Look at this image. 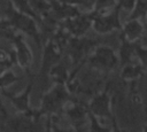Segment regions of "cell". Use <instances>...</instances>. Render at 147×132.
<instances>
[{
    "instance_id": "obj_1",
    "label": "cell",
    "mask_w": 147,
    "mask_h": 132,
    "mask_svg": "<svg viewBox=\"0 0 147 132\" xmlns=\"http://www.w3.org/2000/svg\"><path fill=\"white\" fill-rule=\"evenodd\" d=\"M71 100L72 99L68 85L54 84L49 90L44 92L37 111L41 117H54L56 114L63 110L65 104Z\"/></svg>"
},
{
    "instance_id": "obj_2",
    "label": "cell",
    "mask_w": 147,
    "mask_h": 132,
    "mask_svg": "<svg viewBox=\"0 0 147 132\" xmlns=\"http://www.w3.org/2000/svg\"><path fill=\"white\" fill-rule=\"evenodd\" d=\"M6 18L10 22L13 29L17 32L30 37L39 47L41 45V32L39 29V22L33 17L17 11L10 3L6 9Z\"/></svg>"
},
{
    "instance_id": "obj_3",
    "label": "cell",
    "mask_w": 147,
    "mask_h": 132,
    "mask_svg": "<svg viewBox=\"0 0 147 132\" xmlns=\"http://www.w3.org/2000/svg\"><path fill=\"white\" fill-rule=\"evenodd\" d=\"M88 65L96 71L111 72L119 67L117 52L108 45L98 44L87 56Z\"/></svg>"
},
{
    "instance_id": "obj_4",
    "label": "cell",
    "mask_w": 147,
    "mask_h": 132,
    "mask_svg": "<svg viewBox=\"0 0 147 132\" xmlns=\"http://www.w3.org/2000/svg\"><path fill=\"white\" fill-rule=\"evenodd\" d=\"M41 116L33 108L30 112H17V115L5 121L8 132H46V125L41 123Z\"/></svg>"
},
{
    "instance_id": "obj_5",
    "label": "cell",
    "mask_w": 147,
    "mask_h": 132,
    "mask_svg": "<svg viewBox=\"0 0 147 132\" xmlns=\"http://www.w3.org/2000/svg\"><path fill=\"white\" fill-rule=\"evenodd\" d=\"M121 10L115 7L103 13H92V29L95 33L105 36L122 29V22L119 18Z\"/></svg>"
},
{
    "instance_id": "obj_6",
    "label": "cell",
    "mask_w": 147,
    "mask_h": 132,
    "mask_svg": "<svg viewBox=\"0 0 147 132\" xmlns=\"http://www.w3.org/2000/svg\"><path fill=\"white\" fill-rule=\"evenodd\" d=\"M10 42L13 44V54H14V59H15V63L22 69L24 70L26 73L31 72V67L33 63V54L32 51L29 46V44L26 42L25 36L15 31L9 39Z\"/></svg>"
},
{
    "instance_id": "obj_7",
    "label": "cell",
    "mask_w": 147,
    "mask_h": 132,
    "mask_svg": "<svg viewBox=\"0 0 147 132\" xmlns=\"http://www.w3.org/2000/svg\"><path fill=\"white\" fill-rule=\"evenodd\" d=\"M87 109L99 119H107L111 123L115 116L113 114V99L109 93V84L91 99Z\"/></svg>"
},
{
    "instance_id": "obj_8",
    "label": "cell",
    "mask_w": 147,
    "mask_h": 132,
    "mask_svg": "<svg viewBox=\"0 0 147 132\" xmlns=\"http://www.w3.org/2000/svg\"><path fill=\"white\" fill-rule=\"evenodd\" d=\"M62 52H63V47L57 39H51L45 44L42 51L41 64H40V72H39V76L41 77L44 83L48 80V75L52 68L61 61Z\"/></svg>"
},
{
    "instance_id": "obj_9",
    "label": "cell",
    "mask_w": 147,
    "mask_h": 132,
    "mask_svg": "<svg viewBox=\"0 0 147 132\" xmlns=\"http://www.w3.org/2000/svg\"><path fill=\"white\" fill-rule=\"evenodd\" d=\"M98 45L95 40L83 37H71L67 41V52L68 55L74 64L83 62L90 53L93 51V48Z\"/></svg>"
},
{
    "instance_id": "obj_10",
    "label": "cell",
    "mask_w": 147,
    "mask_h": 132,
    "mask_svg": "<svg viewBox=\"0 0 147 132\" xmlns=\"http://www.w3.org/2000/svg\"><path fill=\"white\" fill-rule=\"evenodd\" d=\"M33 85H34V80L30 79L28 85L20 93L13 94V93L8 92L7 90L1 91V93L13 104V107L17 110V112H30L33 110V108L31 107V103H30V98H31V93L33 90Z\"/></svg>"
},
{
    "instance_id": "obj_11",
    "label": "cell",
    "mask_w": 147,
    "mask_h": 132,
    "mask_svg": "<svg viewBox=\"0 0 147 132\" xmlns=\"http://www.w3.org/2000/svg\"><path fill=\"white\" fill-rule=\"evenodd\" d=\"M64 28L72 37H83L90 28H92V14H78L74 17L64 20Z\"/></svg>"
},
{
    "instance_id": "obj_12",
    "label": "cell",
    "mask_w": 147,
    "mask_h": 132,
    "mask_svg": "<svg viewBox=\"0 0 147 132\" xmlns=\"http://www.w3.org/2000/svg\"><path fill=\"white\" fill-rule=\"evenodd\" d=\"M63 112L67 115L69 121L71 122L72 127L77 130L82 129V126L88 121V109L87 106H84L79 102L69 101L63 108Z\"/></svg>"
},
{
    "instance_id": "obj_13",
    "label": "cell",
    "mask_w": 147,
    "mask_h": 132,
    "mask_svg": "<svg viewBox=\"0 0 147 132\" xmlns=\"http://www.w3.org/2000/svg\"><path fill=\"white\" fill-rule=\"evenodd\" d=\"M145 25L140 18H127L119 30V38L130 42H139L140 38L145 33Z\"/></svg>"
},
{
    "instance_id": "obj_14",
    "label": "cell",
    "mask_w": 147,
    "mask_h": 132,
    "mask_svg": "<svg viewBox=\"0 0 147 132\" xmlns=\"http://www.w3.org/2000/svg\"><path fill=\"white\" fill-rule=\"evenodd\" d=\"M145 71V68L140 63L132 61L121 67V78L123 81H137L144 76Z\"/></svg>"
},
{
    "instance_id": "obj_15",
    "label": "cell",
    "mask_w": 147,
    "mask_h": 132,
    "mask_svg": "<svg viewBox=\"0 0 147 132\" xmlns=\"http://www.w3.org/2000/svg\"><path fill=\"white\" fill-rule=\"evenodd\" d=\"M138 42H130L127 40L119 38V47H118V60L119 67L125 65L133 61V56H136V47Z\"/></svg>"
},
{
    "instance_id": "obj_16",
    "label": "cell",
    "mask_w": 147,
    "mask_h": 132,
    "mask_svg": "<svg viewBox=\"0 0 147 132\" xmlns=\"http://www.w3.org/2000/svg\"><path fill=\"white\" fill-rule=\"evenodd\" d=\"M48 79H52L54 81V84L68 85L69 84V71L67 69V65L60 61L49 71Z\"/></svg>"
},
{
    "instance_id": "obj_17",
    "label": "cell",
    "mask_w": 147,
    "mask_h": 132,
    "mask_svg": "<svg viewBox=\"0 0 147 132\" xmlns=\"http://www.w3.org/2000/svg\"><path fill=\"white\" fill-rule=\"evenodd\" d=\"M9 3L20 13L29 15L31 17H33L34 20H37L39 23H42V20L34 13V10L32 9L29 0H9Z\"/></svg>"
},
{
    "instance_id": "obj_18",
    "label": "cell",
    "mask_w": 147,
    "mask_h": 132,
    "mask_svg": "<svg viewBox=\"0 0 147 132\" xmlns=\"http://www.w3.org/2000/svg\"><path fill=\"white\" fill-rule=\"evenodd\" d=\"M34 13L42 20L52 10V0H29Z\"/></svg>"
},
{
    "instance_id": "obj_19",
    "label": "cell",
    "mask_w": 147,
    "mask_h": 132,
    "mask_svg": "<svg viewBox=\"0 0 147 132\" xmlns=\"http://www.w3.org/2000/svg\"><path fill=\"white\" fill-rule=\"evenodd\" d=\"M88 132H113V127L111 126H107L105 124L101 123V121L95 117L93 114H91L88 111Z\"/></svg>"
},
{
    "instance_id": "obj_20",
    "label": "cell",
    "mask_w": 147,
    "mask_h": 132,
    "mask_svg": "<svg viewBox=\"0 0 147 132\" xmlns=\"http://www.w3.org/2000/svg\"><path fill=\"white\" fill-rule=\"evenodd\" d=\"M15 64V59L13 52H8L5 48H0V75L6 70L11 69Z\"/></svg>"
},
{
    "instance_id": "obj_21",
    "label": "cell",
    "mask_w": 147,
    "mask_h": 132,
    "mask_svg": "<svg viewBox=\"0 0 147 132\" xmlns=\"http://www.w3.org/2000/svg\"><path fill=\"white\" fill-rule=\"evenodd\" d=\"M18 76L11 70H6L5 72H2L0 75V92L7 90L8 87H10L13 84H15L18 80Z\"/></svg>"
},
{
    "instance_id": "obj_22",
    "label": "cell",
    "mask_w": 147,
    "mask_h": 132,
    "mask_svg": "<svg viewBox=\"0 0 147 132\" xmlns=\"http://www.w3.org/2000/svg\"><path fill=\"white\" fill-rule=\"evenodd\" d=\"M117 0H94L92 13H103L116 7Z\"/></svg>"
},
{
    "instance_id": "obj_23",
    "label": "cell",
    "mask_w": 147,
    "mask_h": 132,
    "mask_svg": "<svg viewBox=\"0 0 147 132\" xmlns=\"http://www.w3.org/2000/svg\"><path fill=\"white\" fill-rule=\"evenodd\" d=\"M147 15V0H137L134 9L129 15L130 18H141Z\"/></svg>"
},
{
    "instance_id": "obj_24",
    "label": "cell",
    "mask_w": 147,
    "mask_h": 132,
    "mask_svg": "<svg viewBox=\"0 0 147 132\" xmlns=\"http://www.w3.org/2000/svg\"><path fill=\"white\" fill-rule=\"evenodd\" d=\"M46 132H75V129L74 127H61L55 122H53V117H47Z\"/></svg>"
},
{
    "instance_id": "obj_25",
    "label": "cell",
    "mask_w": 147,
    "mask_h": 132,
    "mask_svg": "<svg viewBox=\"0 0 147 132\" xmlns=\"http://www.w3.org/2000/svg\"><path fill=\"white\" fill-rule=\"evenodd\" d=\"M136 57L138 59L139 63L147 71V47L144 46V45H140L138 42L137 44V47H136Z\"/></svg>"
},
{
    "instance_id": "obj_26",
    "label": "cell",
    "mask_w": 147,
    "mask_h": 132,
    "mask_svg": "<svg viewBox=\"0 0 147 132\" xmlns=\"http://www.w3.org/2000/svg\"><path fill=\"white\" fill-rule=\"evenodd\" d=\"M136 2H137V0H117L116 7L119 10H124V11L131 14L132 10L134 9Z\"/></svg>"
},
{
    "instance_id": "obj_27",
    "label": "cell",
    "mask_w": 147,
    "mask_h": 132,
    "mask_svg": "<svg viewBox=\"0 0 147 132\" xmlns=\"http://www.w3.org/2000/svg\"><path fill=\"white\" fill-rule=\"evenodd\" d=\"M59 1L62 2V3H64V5L75 7V8H79L82 6H86L85 0H59Z\"/></svg>"
},
{
    "instance_id": "obj_28",
    "label": "cell",
    "mask_w": 147,
    "mask_h": 132,
    "mask_svg": "<svg viewBox=\"0 0 147 132\" xmlns=\"http://www.w3.org/2000/svg\"><path fill=\"white\" fill-rule=\"evenodd\" d=\"M9 28H13L11 24H10V22H9L7 18L0 17V32L3 31V30H7V29H9Z\"/></svg>"
},
{
    "instance_id": "obj_29",
    "label": "cell",
    "mask_w": 147,
    "mask_h": 132,
    "mask_svg": "<svg viewBox=\"0 0 147 132\" xmlns=\"http://www.w3.org/2000/svg\"><path fill=\"white\" fill-rule=\"evenodd\" d=\"M8 117H7V110H6V108H5V106H3V102H2V100L0 99V119H2V121H6Z\"/></svg>"
},
{
    "instance_id": "obj_30",
    "label": "cell",
    "mask_w": 147,
    "mask_h": 132,
    "mask_svg": "<svg viewBox=\"0 0 147 132\" xmlns=\"http://www.w3.org/2000/svg\"><path fill=\"white\" fill-rule=\"evenodd\" d=\"M110 124H111V127H113V132H129V131H126L125 129H122V127H119V126L117 125L116 118H114Z\"/></svg>"
},
{
    "instance_id": "obj_31",
    "label": "cell",
    "mask_w": 147,
    "mask_h": 132,
    "mask_svg": "<svg viewBox=\"0 0 147 132\" xmlns=\"http://www.w3.org/2000/svg\"><path fill=\"white\" fill-rule=\"evenodd\" d=\"M141 132H147V123L141 126Z\"/></svg>"
},
{
    "instance_id": "obj_32",
    "label": "cell",
    "mask_w": 147,
    "mask_h": 132,
    "mask_svg": "<svg viewBox=\"0 0 147 132\" xmlns=\"http://www.w3.org/2000/svg\"><path fill=\"white\" fill-rule=\"evenodd\" d=\"M145 17H146V21H147V15H146V16H145Z\"/></svg>"
},
{
    "instance_id": "obj_33",
    "label": "cell",
    "mask_w": 147,
    "mask_h": 132,
    "mask_svg": "<svg viewBox=\"0 0 147 132\" xmlns=\"http://www.w3.org/2000/svg\"><path fill=\"white\" fill-rule=\"evenodd\" d=\"M0 48H1V46H0Z\"/></svg>"
}]
</instances>
